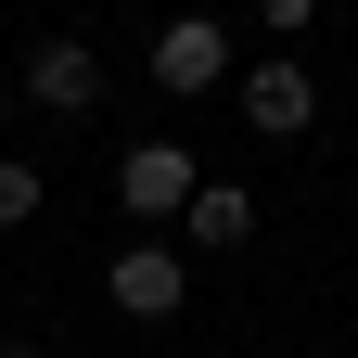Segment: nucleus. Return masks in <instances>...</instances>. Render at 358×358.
I'll return each instance as SVG.
<instances>
[{
  "label": "nucleus",
  "mask_w": 358,
  "mask_h": 358,
  "mask_svg": "<svg viewBox=\"0 0 358 358\" xmlns=\"http://www.w3.org/2000/svg\"><path fill=\"white\" fill-rule=\"evenodd\" d=\"M103 294L128 307V320H179V243H128L103 268Z\"/></svg>",
  "instance_id": "nucleus-4"
},
{
  "label": "nucleus",
  "mask_w": 358,
  "mask_h": 358,
  "mask_svg": "<svg viewBox=\"0 0 358 358\" xmlns=\"http://www.w3.org/2000/svg\"><path fill=\"white\" fill-rule=\"evenodd\" d=\"M192 192H205L192 141H128V154H115V205H128V217H179Z\"/></svg>",
  "instance_id": "nucleus-1"
},
{
  "label": "nucleus",
  "mask_w": 358,
  "mask_h": 358,
  "mask_svg": "<svg viewBox=\"0 0 358 358\" xmlns=\"http://www.w3.org/2000/svg\"><path fill=\"white\" fill-rule=\"evenodd\" d=\"M256 13H268V38H294L307 13H320V0H256Z\"/></svg>",
  "instance_id": "nucleus-8"
},
{
  "label": "nucleus",
  "mask_w": 358,
  "mask_h": 358,
  "mask_svg": "<svg viewBox=\"0 0 358 358\" xmlns=\"http://www.w3.org/2000/svg\"><path fill=\"white\" fill-rule=\"evenodd\" d=\"M0 358H52V345H0Z\"/></svg>",
  "instance_id": "nucleus-9"
},
{
  "label": "nucleus",
  "mask_w": 358,
  "mask_h": 358,
  "mask_svg": "<svg viewBox=\"0 0 358 358\" xmlns=\"http://www.w3.org/2000/svg\"><path fill=\"white\" fill-rule=\"evenodd\" d=\"M307 115H320V77H307L294 52H268V64L243 77V128H268V141H294Z\"/></svg>",
  "instance_id": "nucleus-3"
},
{
  "label": "nucleus",
  "mask_w": 358,
  "mask_h": 358,
  "mask_svg": "<svg viewBox=\"0 0 358 358\" xmlns=\"http://www.w3.org/2000/svg\"><path fill=\"white\" fill-rule=\"evenodd\" d=\"M26 217H38V166H13V154H0V231H26Z\"/></svg>",
  "instance_id": "nucleus-7"
},
{
  "label": "nucleus",
  "mask_w": 358,
  "mask_h": 358,
  "mask_svg": "<svg viewBox=\"0 0 358 358\" xmlns=\"http://www.w3.org/2000/svg\"><path fill=\"white\" fill-rule=\"evenodd\" d=\"M217 77H231V38H217L205 13L154 26V90H166V103H192V90H217Z\"/></svg>",
  "instance_id": "nucleus-2"
},
{
  "label": "nucleus",
  "mask_w": 358,
  "mask_h": 358,
  "mask_svg": "<svg viewBox=\"0 0 358 358\" xmlns=\"http://www.w3.org/2000/svg\"><path fill=\"white\" fill-rule=\"evenodd\" d=\"M179 231H192L205 256H243V243H256V192H243V179H205V192L179 205Z\"/></svg>",
  "instance_id": "nucleus-6"
},
{
  "label": "nucleus",
  "mask_w": 358,
  "mask_h": 358,
  "mask_svg": "<svg viewBox=\"0 0 358 358\" xmlns=\"http://www.w3.org/2000/svg\"><path fill=\"white\" fill-rule=\"evenodd\" d=\"M26 103H52V115H90V103H103V64H90L77 38H38V52H26Z\"/></svg>",
  "instance_id": "nucleus-5"
}]
</instances>
